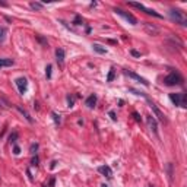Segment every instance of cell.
Wrapping results in <instances>:
<instances>
[{
	"label": "cell",
	"instance_id": "8fae6325",
	"mask_svg": "<svg viewBox=\"0 0 187 187\" xmlns=\"http://www.w3.org/2000/svg\"><path fill=\"white\" fill-rule=\"evenodd\" d=\"M95 104H97V95H89L88 98H86V101H85V105L88 107V108H94L95 107Z\"/></svg>",
	"mask_w": 187,
	"mask_h": 187
},
{
	"label": "cell",
	"instance_id": "9a60e30c",
	"mask_svg": "<svg viewBox=\"0 0 187 187\" xmlns=\"http://www.w3.org/2000/svg\"><path fill=\"white\" fill-rule=\"evenodd\" d=\"M92 48H94V51H97V53H100V54H105V53H107V48L102 47V45H100V44H94Z\"/></svg>",
	"mask_w": 187,
	"mask_h": 187
},
{
	"label": "cell",
	"instance_id": "9c48e42d",
	"mask_svg": "<svg viewBox=\"0 0 187 187\" xmlns=\"http://www.w3.org/2000/svg\"><path fill=\"white\" fill-rule=\"evenodd\" d=\"M98 171H100L102 176L108 177V178H111L112 177V170L108 167V165H101V167H98Z\"/></svg>",
	"mask_w": 187,
	"mask_h": 187
},
{
	"label": "cell",
	"instance_id": "5bb4252c",
	"mask_svg": "<svg viewBox=\"0 0 187 187\" xmlns=\"http://www.w3.org/2000/svg\"><path fill=\"white\" fill-rule=\"evenodd\" d=\"M16 108L19 110V112H21V114H22V115H24V117H25V118H27V120H28L29 123H32V121H34V120H32V117H31V115H29V114L27 112V110H24V108H22L21 105H16Z\"/></svg>",
	"mask_w": 187,
	"mask_h": 187
},
{
	"label": "cell",
	"instance_id": "7402d4cb",
	"mask_svg": "<svg viewBox=\"0 0 187 187\" xmlns=\"http://www.w3.org/2000/svg\"><path fill=\"white\" fill-rule=\"evenodd\" d=\"M29 150H31V153L34 155V153L38 150V143H32V145H31V148H29Z\"/></svg>",
	"mask_w": 187,
	"mask_h": 187
},
{
	"label": "cell",
	"instance_id": "d6a6232c",
	"mask_svg": "<svg viewBox=\"0 0 187 187\" xmlns=\"http://www.w3.org/2000/svg\"><path fill=\"white\" fill-rule=\"evenodd\" d=\"M0 6H7L6 3H3V1H0Z\"/></svg>",
	"mask_w": 187,
	"mask_h": 187
},
{
	"label": "cell",
	"instance_id": "ac0fdd59",
	"mask_svg": "<svg viewBox=\"0 0 187 187\" xmlns=\"http://www.w3.org/2000/svg\"><path fill=\"white\" fill-rule=\"evenodd\" d=\"M29 6H31L34 10H41V9H42V4H41V3H35V1H32Z\"/></svg>",
	"mask_w": 187,
	"mask_h": 187
},
{
	"label": "cell",
	"instance_id": "2e32d148",
	"mask_svg": "<svg viewBox=\"0 0 187 187\" xmlns=\"http://www.w3.org/2000/svg\"><path fill=\"white\" fill-rule=\"evenodd\" d=\"M12 64H13L12 59H0V67H7V66H12Z\"/></svg>",
	"mask_w": 187,
	"mask_h": 187
},
{
	"label": "cell",
	"instance_id": "d4e9b609",
	"mask_svg": "<svg viewBox=\"0 0 187 187\" xmlns=\"http://www.w3.org/2000/svg\"><path fill=\"white\" fill-rule=\"evenodd\" d=\"M31 165H34V167H37V165H38V156H37V155L32 158V161H31Z\"/></svg>",
	"mask_w": 187,
	"mask_h": 187
},
{
	"label": "cell",
	"instance_id": "f546056e",
	"mask_svg": "<svg viewBox=\"0 0 187 187\" xmlns=\"http://www.w3.org/2000/svg\"><path fill=\"white\" fill-rule=\"evenodd\" d=\"M54 183H56V180H54V177H51V178H50V184H48V187H54Z\"/></svg>",
	"mask_w": 187,
	"mask_h": 187
},
{
	"label": "cell",
	"instance_id": "4fadbf2b",
	"mask_svg": "<svg viewBox=\"0 0 187 187\" xmlns=\"http://www.w3.org/2000/svg\"><path fill=\"white\" fill-rule=\"evenodd\" d=\"M145 29H146V32L150 34V35H156L159 32V29L155 25H152V24H145Z\"/></svg>",
	"mask_w": 187,
	"mask_h": 187
},
{
	"label": "cell",
	"instance_id": "5b68a950",
	"mask_svg": "<svg viewBox=\"0 0 187 187\" xmlns=\"http://www.w3.org/2000/svg\"><path fill=\"white\" fill-rule=\"evenodd\" d=\"M114 12H115L117 15H120L121 18H124V19H126L129 24H132V25H136V24H138V19H136V18H135L132 13H129V12H124L123 9H118V7H115V9H114Z\"/></svg>",
	"mask_w": 187,
	"mask_h": 187
},
{
	"label": "cell",
	"instance_id": "cb8c5ba5",
	"mask_svg": "<svg viewBox=\"0 0 187 187\" xmlns=\"http://www.w3.org/2000/svg\"><path fill=\"white\" fill-rule=\"evenodd\" d=\"M168 176H170V180L173 181V164H168Z\"/></svg>",
	"mask_w": 187,
	"mask_h": 187
},
{
	"label": "cell",
	"instance_id": "1f68e13d",
	"mask_svg": "<svg viewBox=\"0 0 187 187\" xmlns=\"http://www.w3.org/2000/svg\"><path fill=\"white\" fill-rule=\"evenodd\" d=\"M75 25H80V16H76V19H75Z\"/></svg>",
	"mask_w": 187,
	"mask_h": 187
},
{
	"label": "cell",
	"instance_id": "ffe728a7",
	"mask_svg": "<svg viewBox=\"0 0 187 187\" xmlns=\"http://www.w3.org/2000/svg\"><path fill=\"white\" fill-rule=\"evenodd\" d=\"M51 115H53V120L56 121V124H60V115L57 112H51Z\"/></svg>",
	"mask_w": 187,
	"mask_h": 187
},
{
	"label": "cell",
	"instance_id": "52a82bcc",
	"mask_svg": "<svg viewBox=\"0 0 187 187\" xmlns=\"http://www.w3.org/2000/svg\"><path fill=\"white\" fill-rule=\"evenodd\" d=\"M124 75H127L129 77H132V79H135V80L140 82V83H142V85H145V86H148V85H149V82H148L145 77H142V76L136 75V73H133V72H130V70H124Z\"/></svg>",
	"mask_w": 187,
	"mask_h": 187
},
{
	"label": "cell",
	"instance_id": "3957f363",
	"mask_svg": "<svg viewBox=\"0 0 187 187\" xmlns=\"http://www.w3.org/2000/svg\"><path fill=\"white\" fill-rule=\"evenodd\" d=\"M170 100L177 107H187L186 105L187 97H186V94H183V92H180V94H170Z\"/></svg>",
	"mask_w": 187,
	"mask_h": 187
},
{
	"label": "cell",
	"instance_id": "277c9868",
	"mask_svg": "<svg viewBox=\"0 0 187 187\" xmlns=\"http://www.w3.org/2000/svg\"><path fill=\"white\" fill-rule=\"evenodd\" d=\"M129 6H132V7H136V9H139V10H143L145 13H148V15H152V16H155V18H162L159 13H156L155 10H152V9H148V7H145L142 3H136V1H129L127 3Z\"/></svg>",
	"mask_w": 187,
	"mask_h": 187
},
{
	"label": "cell",
	"instance_id": "4dcf8cb0",
	"mask_svg": "<svg viewBox=\"0 0 187 187\" xmlns=\"http://www.w3.org/2000/svg\"><path fill=\"white\" fill-rule=\"evenodd\" d=\"M67 102H69V107H72V105H73V98L67 97Z\"/></svg>",
	"mask_w": 187,
	"mask_h": 187
},
{
	"label": "cell",
	"instance_id": "f1b7e54d",
	"mask_svg": "<svg viewBox=\"0 0 187 187\" xmlns=\"http://www.w3.org/2000/svg\"><path fill=\"white\" fill-rule=\"evenodd\" d=\"M133 117H135V120H136V121H140V115H139L136 111L133 112Z\"/></svg>",
	"mask_w": 187,
	"mask_h": 187
},
{
	"label": "cell",
	"instance_id": "ba28073f",
	"mask_svg": "<svg viewBox=\"0 0 187 187\" xmlns=\"http://www.w3.org/2000/svg\"><path fill=\"white\" fill-rule=\"evenodd\" d=\"M56 57H57L59 66L63 67V64H64V50H63V48H57V50H56Z\"/></svg>",
	"mask_w": 187,
	"mask_h": 187
},
{
	"label": "cell",
	"instance_id": "603a6c76",
	"mask_svg": "<svg viewBox=\"0 0 187 187\" xmlns=\"http://www.w3.org/2000/svg\"><path fill=\"white\" fill-rule=\"evenodd\" d=\"M16 139H18V133H16V132H13V133L10 135V142H12V143H15V142H16Z\"/></svg>",
	"mask_w": 187,
	"mask_h": 187
},
{
	"label": "cell",
	"instance_id": "8992f818",
	"mask_svg": "<svg viewBox=\"0 0 187 187\" xmlns=\"http://www.w3.org/2000/svg\"><path fill=\"white\" fill-rule=\"evenodd\" d=\"M15 83H16V86L19 89V94L24 95L27 92V89H28V80H27V77H18Z\"/></svg>",
	"mask_w": 187,
	"mask_h": 187
},
{
	"label": "cell",
	"instance_id": "7a4b0ae2",
	"mask_svg": "<svg viewBox=\"0 0 187 187\" xmlns=\"http://www.w3.org/2000/svg\"><path fill=\"white\" fill-rule=\"evenodd\" d=\"M170 18L173 21H176V24H180L183 27L187 25V18H186V15H184V12H181L178 9H171L170 10Z\"/></svg>",
	"mask_w": 187,
	"mask_h": 187
},
{
	"label": "cell",
	"instance_id": "4316f807",
	"mask_svg": "<svg viewBox=\"0 0 187 187\" xmlns=\"http://www.w3.org/2000/svg\"><path fill=\"white\" fill-rule=\"evenodd\" d=\"M108 114H110V117H111L112 121H115V120H117V117H115V112H114V111H110Z\"/></svg>",
	"mask_w": 187,
	"mask_h": 187
},
{
	"label": "cell",
	"instance_id": "d6986e66",
	"mask_svg": "<svg viewBox=\"0 0 187 187\" xmlns=\"http://www.w3.org/2000/svg\"><path fill=\"white\" fill-rule=\"evenodd\" d=\"M45 76H47V79L51 77V64H47V67H45Z\"/></svg>",
	"mask_w": 187,
	"mask_h": 187
},
{
	"label": "cell",
	"instance_id": "44dd1931",
	"mask_svg": "<svg viewBox=\"0 0 187 187\" xmlns=\"http://www.w3.org/2000/svg\"><path fill=\"white\" fill-rule=\"evenodd\" d=\"M114 69H111L110 70V73H108V76H107V82H112V79H114Z\"/></svg>",
	"mask_w": 187,
	"mask_h": 187
},
{
	"label": "cell",
	"instance_id": "7c38bea8",
	"mask_svg": "<svg viewBox=\"0 0 187 187\" xmlns=\"http://www.w3.org/2000/svg\"><path fill=\"white\" fill-rule=\"evenodd\" d=\"M146 120H148V124H149L150 130H152V132L158 136V129H156V121H155V118H153L152 115H148V118H146Z\"/></svg>",
	"mask_w": 187,
	"mask_h": 187
},
{
	"label": "cell",
	"instance_id": "83f0119b",
	"mask_svg": "<svg viewBox=\"0 0 187 187\" xmlns=\"http://www.w3.org/2000/svg\"><path fill=\"white\" fill-rule=\"evenodd\" d=\"M13 153H15V155H19V153H21V149H19V146H15V148H13Z\"/></svg>",
	"mask_w": 187,
	"mask_h": 187
},
{
	"label": "cell",
	"instance_id": "6da1fadb",
	"mask_svg": "<svg viewBox=\"0 0 187 187\" xmlns=\"http://www.w3.org/2000/svg\"><path fill=\"white\" fill-rule=\"evenodd\" d=\"M164 83L167 86H174V85H183V77L178 72H171L168 76L164 77Z\"/></svg>",
	"mask_w": 187,
	"mask_h": 187
},
{
	"label": "cell",
	"instance_id": "484cf974",
	"mask_svg": "<svg viewBox=\"0 0 187 187\" xmlns=\"http://www.w3.org/2000/svg\"><path fill=\"white\" fill-rule=\"evenodd\" d=\"M130 53H132V56H135V57H140V53H139V51H136V50H132Z\"/></svg>",
	"mask_w": 187,
	"mask_h": 187
},
{
	"label": "cell",
	"instance_id": "30bf717a",
	"mask_svg": "<svg viewBox=\"0 0 187 187\" xmlns=\"http://www.w3.org/2000/svg\"><path fill=\"white\" fill-rule=\"evenodd\" d=\"M149 107L152 108V111L155 112V115L158 117V120H159V121H165V115H164L162 112H161L159 110H158V108H156V105H155L153 102H150V101H149Z\"/></svg>",
	"mask_w": 187,
	"mask_h": 187
},
{
	"label": "cell",
	"instance_id": "e0dca14e",
	"mask_svg": "<svg viewBox=\"0 0 187 187\" xmlns=\"http://www.w3.org/2000/svg\"><path fill=\"white\" fill-rule=\"evenodd\" d=\"M6 34H7V29H6L4 27H0V42H3V41H4Z\"/></svg>",
	"mask_w": 187,
	"mask_h": 187
}]
</instances>
